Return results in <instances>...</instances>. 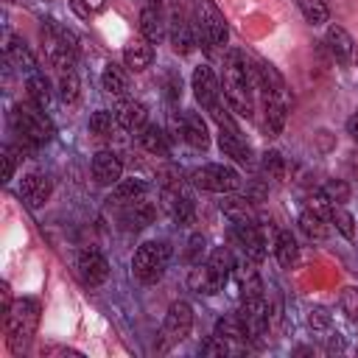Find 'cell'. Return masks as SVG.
I'll return each mask as SVG.
<instances>
[{
	"label": "cell",
	"instance_id": "816d5d0a",
	"mask_svg": "<svg viewBox=\"0 0 358 358\" xmlns=\"http://www.w3.org/2000/svg\"><path fill=\"white\" fill-rule=\"evenodd\" d=\"M84 6H87L92 14H98V11H103V6H106V3H103V0H84Z\"/></svg>",
	"mask_w": 358,
	"mask_h": 358
},
{
	"label": "cell",
	"instance_id": "f6af8a7d",
	"mask_svg": "<svg viewBox=\"0 0 358 358\" xmlns=\"http://www.w3.org/2000/svg\"><path fill=\"white\" fill-rule=\"evenodd\" d=\"M14 168H17V151L11 145L3 148V182H8L14 176Z\"/></svg>",
	"mask_w": 358,
	"mask_h": 358
},
{
	"label": "cell",
	"instance_id": "d6986e66",
	"mask_svg": "<svg viewBox=\"0 0 358 358\" xmlns=\"http://www.w3.org/2000/svg\"><path fill=\"white\" fill-rule=\"evenodd\" d=\"M140 34L148 42H162L165 39V14H162V8L145 6L140 11Z\"/></svg>",
	"mask_w": 358,
	"mask_h": 358
},
{
	"label": "cell",
	"instance_id": "4dcf8cb0",
	"mask_svg": "<svg viewBox=\"0 0 358 358\" xmlns=\"http://www.w3.org/2000/svg\"><path fill=\"white\" fill-rule=\"evenodd\" d=\"M274 252H277V260H280V266L291 268V263L296 260V252H299V246H296V238L291 235V229H280V232H277V243H274Z\"/></svg>",
	"mask_w": 358,
	"mask_h": 358
},
{
	"label": "cell",
	"instance_id": "7bdbcfd3",
	"mask_svg": "<svg viewBox=\"0 0 358 358\" xmlns=\"http://www.w3.org/2000/svg\"><path fill=\"white\" fill-rule=\"evenodd\" d=\"M308 324H310L313 330H327V327H330V313H327V308H322V305L310 308V313H308Z\"/></svg>",
	"mask_w": 358,
	"mask_h": 358
},
{
	"label": "cell",
	"instance_id": "d6a6232c",
	"mask_svg": "<svg viewBox=\"0 0 358 358\" xmlns=\"http://www.w3.org/2000/svg\"><path fill=\"white\" fill-rule=\"evenodd\" d=\"M296 6H299L302 17H305L310 25H322V22H327V17H330L324 0H296Z\"/></svg>",
	"mask_w": 358,
	"mask_h": 358
},
{
	"label": "cell",
	"instance_id": "9c48e42d",
	"mask_svg": "<svg viewBox=\"0 0 358 358\" xmlns=\"http://www.w3.org/2000/svg\"><path fill=\"white\" fill-rule=\"evenodd\" d=\"M190 327H193V308L187 302H173L165 313V322H162V336L168 344H176L182 338L190 336Z\"/></svg>",
	"mask_w": 358,
	"mask_h": 358
},
{
	"label": "cell",
	"instance_id": "83f0119b",
	"mask_svg": "<svg viewBox=\"0 0 358 358\" xmlns=\"http://www.w3.org/2000/svg\"><path fill=\"white\" fill-rule=\"evenodd\" d=\"M221 213H224L232 224L255 221V213H252L249 199H241V196H229V199H224V201H221Z\"/></svg>",
	"mask_w": 358,
	"mask_h": 358
},
{
	"label": "cell",
	"instance_id": "f546056e",
	"mask_svg": "<svg viewBox=\"0 0 358 358\" xmlns=\"http://www.w3.org/2000/svg\"><path fill=\"white\" fill-rule=\"evenodd\" d=\"M299 227H302V232H305L308 238H313V241H324L327 232H330V229H327V218L319 215V213H313V210H302Z\"/></svg>",
	"mask_w": 358,
	"mask_h": 358
},
{
	"label": "cell",
	"instance_id": "7a4b0ae2",
	"mask_svg": "<svg viewBox=\"0 0 358 358\" xmlns=\"http://www.w3.org/2000/svg\"><path fill=\"white\" fill-rule=\"evenodd\" d=\"M11 126H14V134L22 140L20 154H25L53 137V123L45 112H39L36 103H17L11 109Z\"/></svg>",
	"mask_w": 358,
	"mask_h": 358
},
{
	"label": "cell",
	"instance_id": "d4e9b609",
	"mask_svg": "<svg viewBox=\"0 0 358 358\" xmlns=\"http://www.w3.org/2000/svg\"><path fill=\"white\" fill-rule=\"evenodd\" d=\"M207 268H210L213 280L218 282V288H224V285H227V280H229V274H232V268H235L229 249H224V246H221V249H215V252L210 255V260H207Z\"/></svg>",
	"mask_w": 358,
	"mask_h": 358
},
{
	"label": "cell",
	"instance_id": "d590c367",
	"mask_svg": "<svg viewBox=\"0 0 358 358\" xmlns=\"http://www.w3.org/2000/svg\"><path fill=\"white\" fill-rule=\"evenodd\" d=\"M115 126H117V117H115L112 112H106V109H98V112H92V117H90V131L98 134V137H109Z\"/></svg>",
	"mask_w": 358,
	"mask_h": 358
},
{
	"label": "cell",
	"instance_id": "ac0fdd59",
	"mask_svg": "<svg viewBox=\"0 0 358 358\" xmlns=\"http://www.w3.org/2000/svg\"><path fill=\"white\" fill-rule=\"evenodd\" d=\"M165 204L171 210V218L176 221V227H190L196 221V207L193 199L179 193V190H165Z\"/></svg>",
	"mask_w": 358,
	"mask_h": 358
},
{
	"label": "cell",
	"instance_id": "bcb514c9",
	"mask_svg": "<svg viewBox=\"0 0 358 358\" xmlns=\"http://www.w3.org/2000/svg\"><path fill=\"white\" fill-rule=\"evenodd\" d=\"M165 90H168V98L176 101V98L182 95V78H179L176 73H168V76H165Z\"/></svg>",
	"mask_w": 358,
	"mask_h": 358
},
{
	"label": "cell",
	"instance_id": "681fc988",
	"mask_svg": "<svg viewBox=\"0 0 358 358\" xmlns=\"http://www.w3.org/2000/svg\"><path fill=\"white\" fill-rule=\"evenodd\" d=\"M45 355H81V352L67 350V347H50V350H45Z\"/></svg>",
	"mask_w": 358,
	"mask_h": 358
},
{
	"label": "cell",
	"instance_id": "52a82bcc",
	"mask_svg": "<svg viewBox=\"0 0 358 358\" xmlns=\"http://www.w3.org/2000/svg\"><path fill=\"white\" fill-rule=\"evenodd\" d=\"M190 182L201 190H210V193H232L241 187V176L235 168L229 165H221V162H210V165H201L190 173Z\"/></svg>",
	"mask_w": 358,
	"mask_h": 358
},
{
	"label": "cell",
	"instance_id": "f5cc1de1",
	"mask_svg": "<svg viewBox=\"0 0 358 358\" xmlns=\"http://www.w3.org/2000/svg\"><path fill=\"white\" fill-rule=\"evenodd\" d=\"M157 8H173V0H151Z\"/></svg>",
	"mask_w": 358,
	"mask_h": 358
},
{
	"label": "cell",
	"instance_id": "1f68e13d",
	"mask_svg": "<svg viewBox=\"0 0 358 358\" xmlns=\"http://www.w3.org/2000/svg\"><path fill=\"white\" fill-rule=\"evenodd\" d=\"M187 285L196 291V294H218L221 288H218V282L213 280V274H210V268H207V263L201 266H196V268H190V274H187Z\"/></svg>",
	"mask_w": 358,
	"mask_h": 358
},
{
	"label": "cell",
	"instance_id": "60d3db41",
	"mask_svg": "<svg viewBox=\"0 0 358 358\" xmlns=\"http://www.w3.org/2000/svg\"><path fill=\"white\" fill-rule=\"evenodd\" d=\"M204 252H207V241H204V235H193V238L187 241L185 260H187L190 266H199V263H201V257H204Z\"/></svg>",
	"mask_w": 358,
	"mask_h": 358
},
{
	"label": "cell",
	"instance_id": "7c38bea8",
	"mask_svg": "<svg viewBox=\"0 0 358 358\" xmlns=\"http://www.w3.org/2000/svg\"><path fill=\"white\" fill-rule=\"evenodd\" d=\"M109 274V263L101 252L95 249H84L78 255V277L87 282V285H101Z\"/></svg>",
	"mask_w": 358,
	"mask_h": 358
},
{
	"label": "cell",
	"instance_id": "f1b7e54d",
	"mask_svg": "<svg viewBox=\"0 0 358 358\" xmlns=\"http://www.w3.org/2000/svg\"><path fill=\"white\" fill-rule=\"evenodd\" d=\"M25 90H28L31 103H36L39 109H48V103H50V84H48V78L42 73H28Z\"/></svg>",
	"mask_w": 358,
	"mask_h": 358
},
{
	"label": "cell",
	"instance_id": "5b68a950",
	"mask_svg": "<svg viewBox=\"0 0 358 358\" xmlns=\"http://www.w3.org/2000/svg\"><path fill=\"white\" fill-rule=\"evenodd\" d=\"M168 260H171V246L165 241H145L131 257V274L140 282L151 285L165 274Z\"/></svg>",
	"mask_w": 358,
	"mask_h": 358
},
{
	"label": "cell",
	"instance_id": "b9f144b4",
	"mask_svg": "<svg viewBox=\"0 0 358 358\" xmlns=\"http://www.w3.org/2000/svg\"><path fill=\"white\" fill-rule=\"evenodd\" d=\"M308 210H313V213H319V215L330 218L333 204H330V199H327L322 190H316V193H310V199H308Z\"/></svg>",
	"mask_w": 358,
	"mask_h": 358
},
{
	"label": "cell",
	"instance_id": "836d02e7",
	"mask_svg": "<svg viewBox=\"0 0 358 358\" xmlns=\"http://www.w3.org/2000/svg\"><path fill=\"white\" fill-rule=\"evenodd\" d=\"M101 84H103V90L109 95H123L126 92V76H123V70L117 64H106V70L101 76Z\"/></svg>",
	"mask_w": 358,
	"mask_h": 358
},
{
	"label": "cell",
	"instance_id": "6da1fadb",
	"mask_svg": "<svg viewBox=\"0 0 358 358\" xmlns=\"http://www.w3.org/2000/svg\"><path fill=\"white\" fill-rule=\"evenodd\" d=\"M252 67L241 50H229L224 62V101L227 106L241 115L252 117Z\"/></svg>",
	"mask_w": 358,
	"mask_h": 358
},
{
	"label": "cell",
	"instance_id": "e0dca14e",
	"mask_svg": "<svg viewBox=\"0 0 358 358\" xmlns=\"http://www.w3.org/2000/svg\"><path fill=\"white\" fill-rule=\"evenodd\" d=\"M50 179L48 176H42V173H28L25 179H22V187H20V196H22V201L28 204V207H42L45 201H48V196H50Z\"/></svg>",
	"mask_w": 358,
	"mask_h": 358
},
{
	"label": "cell",
	"instance_id": "ab89813d",
	"mask_svg": "<svg viewBox=\"0 0 358 358\" xmlns=\"http://www.w3.org/2000/svg\"><path fill=\"white\" fill-rule=\"evenodd\" d=\"M341 310L347 313V319L358 322V285H347L341 291Z\"/></svg>",
	"mask_w": 358,
	"mask_h": 358
},
{
	"label": "cell",
	"instance_id": "277c9868",
	"mask_svg": "<svg viewBox=\"0 0 358 358\" xmlns=\"http://www.w3.org/2000/svg\"><path fill=\"white\" fill-rule=\"evenodd\" d=\"M193 31L207 53L227 42V20L213 0H193Z\"/></svg>",
	"mask_w": 358,
	"mask_h": 358
},
{
	"label": "cell",
	"instance_id": "ffe728a7",
	"mask_svg": "<svg viewBox=\"0 0 358 358\" xmlns=\"http://www.w3.org/2000/svg\"><path fill=\"white\" fill-rule=\"evenodd\" d=\"M115 117H117V126H120V129H126V131H140V129L145 126L148 109H145V103H140V101H123V103L117 106Z\"/></svg>",
	"mask_w": 358,
	"mask_h": 358
},
{
	"label": "cell",
	"instance_id": "cb8c5ba5",
	"mask_svg": "<svg viewBox=\"0 0 358 358\" xmlns=\"http://www.w3.org/2000/svg\"><path fill=\"white\" fill-rule=\"evenodd\" d=\"M145 193V182L143 179H120L117 185H112V193H109V207H123L134 199H140Z\"/></svg>",
	"mask_w": 358,
	"mask_h": 358
},
{
	"label": "cell",
	"instance_id": "44dd1931",
	"mask_svg": "<svg viewBox=\"0 0 358 358\" xmlns=\"http://www.w3.org/2000/svg\"><path fill=\"white\" fill-rule=\"evenodd\" d=\"M324 45L330 48V53H333L338 62H350L352 53H355L352 36H350L341 25H330V28H327V34H324Z\"/></svg>",
	"mask_w": 358,
	"mask_h": 358
},
{
	"label": "cell",
	"instance_id": "ee69618b",
	"mask_svg": "<svg viewBox=\"0 0 358 358\" xmlns=\"http://www.w3.org/2000/svg\"><path fill=\"white\" fill-rule=\"evenodd\" d=\"M227 352H229V347H227V341L221 336H210L201 344V355H227Z\"/></svg>",
	"mask_w": 358,
	"mask_h": 358
},
{
	"label": "cell",
	"instance_id": "2e32d148",
	"mask_svg": "<svg viewBox=\"0 0 358 358\" xmlns=\"http://www.w3.org/2000/svg\"><path fill=\"white\" fill-rule=\"evenodd\" d=\"M171 45H173V50L176 53H190L193 50V45H196V31H193V25L185 20V14L182 11H171Z\"/></svg>",
	"mask_w": 358,
	"mask_h": 358
},
{
	"label": "cell",
	"instance_id": "4fadbf2b",
	"mask_svg": "<svg viewBox=\"0 0 358 358\" xmlns=\"http://www.w3.org/2000/svg\"><path fill=\"white\" fill-rule=\"evenodd\" d=\"M92 176L98 185H117L123 176V162L115 151H98L92 157Z\"/></svg>",
	"mask_w": 358,
	"mask_h": 358
},
{
	"label": "cell",
	"instance_id": "3957f363",
	"mask_svg": "<svg viewBox=\"0 0 358 358\" xmlns=\"http://www.w3.org/2000/svg\"><path fill=\"white\" fill-rule=\"evenodd\" d=\"M36 324H39V302L31 296L17 299L11 305V310L3 316V327H6V338H8L11 352H22V347L36 333Z\"/></svg>",
	"mask_w": 358,
	"mask_h": 358
},
{
	"label": "cell",
	"instance_id": "9a60e30c",
	"mask_svg": "<svg viewBox=\"0 0 358 358\" xmlns=\"http://www.w3.org/2000/svg\"><path fill=\"white\" fill-rule=\"evenodd\" d=\"M3 53H6V59H8L17 70H22V73H36V59H34V53L28 50V45H25L17 34H6V36H3Z\"/></svg>",
	"mask_w": 358,
	"mask_h": 358
},
{
	"label": "cell",
	"instance_id": "484cf974",
	"mask_svg": "<svg viewBox=\"0 0 358 358\" xmlns=\"http://www.w3.org/2000/svg\"><path fill=\"white\" fill-rule=\"evenodd\" d=\"M215 336H221L227 344H229V341H241V344L249 341V330H246L241 313H238V316H224V319H218V322H215Z\"/></svg>",
	"mask_w": 358,
	"mask_h": 358
},
{
	"label": "cell",
	"instance_id": "8d00e7d4",
	"mask_svg": "<svg viewBox=\"0 0 358 358\" xmlns=\"http://www.w3.org/2000/svg\"><path fill=\"white\" fill-rule=\"evenodd\" d=\"M330 221L336 224V229H338V232H341L347 241H352V238H355V218H352V215H350V213H347L341 204H336V207H333Z\"/></svg>",
	"mask_w": 358,
	"mask_h": 358
},
{
	"label": "cell",
	"instance_id": "7dc6e473",
	"mask_svg": "<svg viewBox=\"0 0 358 358\" xmlns=\"http://www.w3.org/2000/svg\"><path fill=\"white\" fill-rule=\"evenodd\" d=\"M70 6H73V11H76L78 17H84V20H90V14H92V11H90V8L84 6V0H70Z\"/></svg>",
	"mask_w": 358,
	"mask_h": 358
},
{
	"label": "cell",
	"instance_id": "f907efd6",
	"mask_svg": "<svg viewBox=\"0 0 358 358\" xmlns=\"http://www.w3.org/2000/svg\"><path fill=\"white\" fill-rule=\"evenodd\" d=\"M327 350H330V352H336V350H344V341H341V336H338V333H336V336L327 341Z\"/></svg>",
	"mask_w": 358,
	"mask_h": 358
},
{
	"label": "cell",
	"instance_id": "8992f818",
	"mask_svg": "<svg viewBox=\"0 0 358 358\" xmlns=\"http://www.w3.org/2000/svg\"><path fill=\"white\" fill-rule=\"evenodd\" d=\"M193 95H196V101H199L218 123H232L229 115H227L224 106H221L218 78H215V73H213L210 64H199V67L193 70Z\"/></svg>",
	"mask_w": 358,
	"mask_h": 358
},
{
	"label": "cell",
	"instance_id": "f35d334b",
	"mask_svg": "<svg viewBox=\"0 0 358 358\" xmlns=\"http://www.w3.org/2000/svg\"><path fill=\"white\" fill-rule=\"evenodd\" d=\"M322 193L330 199V204L336 207V204H344L347 199H350V185L344 182V179H330L324 187H322Z\"/></svg>",
	"mask_w": 358,
	"mask_h": 358
},
{
	"label": "cell",
	"instance_id": "30bf717a",
	"mask_svg": "<svg viewBox=\"0 0 358 358\" xmlns=\"http://www.w3.org/2000/svg\"><path fill=\"white\" fill-rule=\"evenodd\" d=\"M154 215H157V207H154V201H145L143 196L140 199H134V201H129V204H123L120 207V227L123 229H143V227H148L151 221H154Z\"/></svg>",
	"mask_w": 358,
	"mask_h": 358
},
{
	"label": "cell",
	"instance_id": "e575fe53",
	"mask_svg": "<svg viewBox=\"0 0 358 358\" xmlns=\"http://www.w3.org/2000/svg\"><path fill=\"white\" fill-rule=\"evenodd\" d=\"M59 98L64 103H76V98H78V76H76L73 67L59 70Z\"/></svg>",
	"mask_w": 358,
	"mask_h": 358
},
{
	"label": "cell",
	"instance_id": "5bb4252c",
	"mask_svg": "<svg viewBox=\"0 0 358 358\" xmlns=\"http://www.w3.org/2000/svg\"><path fill=\"white\" fill-rule=\"evenodd\" d=\"M232 235L238 238V243H241V249L246 252L249 260H263V257H266V241H263L260 229L255 227V221L235 224V227H232Z\"/></svg>",
	"mask_w": 358,
	"mask_h": 358
},
{
	"label": "cell",
	"instance_id": "7402d4cb",
	"mask_svg": "<svg viewBox=\"0 0 358 358\" xmlns=\"http://www.w3.org/2000/svg\"><path fill=\"white\" fill-rule=\"evenodd\" d=\"M123 62L129 70H145L151 62H154V48L148 39H134L126 45L123 50Z\"/></svg>",
	"mask_w": 358,
	"mask_h": 358
},
{
	"label": "cell",
	"instance_id": "74e56055",
	"mask_svg": "<svg viewBox=\"0 0 358 358\" xmlns=\"http://www.w3.org/2000/svg\"><path fill=\"white\" fill-rule=\"evenodd\" d=\"M263 171H266V176L271 182H282L285 179V162H282V157L277 151H266L263 154Z\"/></svg>",
	"mask_w": 358,
	"mask_h": 358
},
{
	"label": "cell",
	"instance_id": "c3c4849f",
	"mask_svg": "<svg viewBox=\"0 0 358 358\" xmlns=\"http://www.w3.org/2000/svg\"><path fill=\"white\" fill-rule=\"evenodd\" d=\"M347 131H350V137L358 143V112L350 115V120H347Z\"/></svg>",
	"mask_w": 358,
	"mask_h": 358
},
{
	"label": "cell",
	"instance_id": "603a6c76",
	"mask_svg": "<svg viewBox=\"0 0 358 358\" xmlns=\"http://www.w3.org/2000/svg\"><path fill=\"white\" fill-rule=\"evenodd\" d=\"M263 112H266V134L268 137H277L285 126V112H288V101H280V98H263Z\"/></svg>",
	"mask_w": 358,
	"mask_h": 358
},
{
	"label": "cell",
	"instance_id": "4316f807",
	"mask_svg": "<svg viewBox=\"0 0 358 358\" xmlns=\"http://www.w3.org/2000/svg\"><path fill=\"white\" fill-rule=\"evenodd\" d=\"M137 134H140V143H143V148H145V151H151V154H157V157L168 154V134H165L159 126L145 123Z\"/></svg>",
	"mask_w": 358,
	"mask_h": 358
},
{
	"label": "cell",
	"instance_id": "8fae6325",
	"mask_svg": "<svg viewBox=\"0 0 358 358\" xmlns=\"http://www.w3.org/2000/svg\"><path fill=\"white\" fill-rule=\"evenodd\" d=\"M218 148L227 157H232L235 162H252V148H249V143L241 137V131L232 123H221V129H218Z\"/></svg>",
	"mask_w": 358,
	"mask_h": 358
},
{
	"label": "cell",
	"instance_id": "ba28073f",
	"mask_svg": "<svg viewBox=\"0 0 358 358\" xmlns=\"http://www.w3.org/2000/svg\"><path fill=\"white\" fill-rule=\"evenodd\" d=\"M171 129H173V137L176 140H185L187 145L204 151L210 145V131H207V123L199 112H173L171 115Z\"/></svg>",
	"mask_w": 358,
	"mask_h": 358
}]
</instances>
